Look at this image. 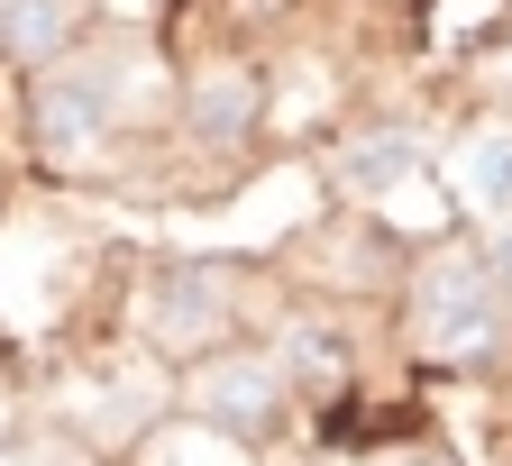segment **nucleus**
<instances>
[{"instance_id": "6", "label": "nucleus", "mask_w": 512, "mask_h": 466, "mask_svg": "<svg viewBox=\"0 0 512 466\" xmlns=\"http://www.w3.org/2000/svg\"><path fill=\"white\" fill-rule=\"evenodd\" d=\"M458 202L485 220H512V128H476L458 147Z\"/></svg>"}, {"instance_id": "5", "label": "nucleus", "mask_w": 512, "mask_h": 466, "mask_svg": "<svg viewBox=\"0 0 512 466\" xmlns=\"http://www.w3.org/2000/svg\"><path fill=\"white\" fill-rule=\"evenodd\" d=\"M421 147H412V128H366L357 147H339V183L357 192V202H394V192L412 183Z\"/></svg>"}, {"instance_id": "4", "label": "nucleus", "mask_w": 512, "mask_h": 466, "mask_svg": "<svg viewBox=\"0 0 512 466\" xmlns=\"http://www.w3.org/2000/svg\"><path fill=\"white\" fill-rule=\"evenodd\" d=\"M220 320H229V302H220V284L211 275H165L156 293H147V339L156 348H202V339H220Z\"/></svg>"}, {"instance_id": "1", "label": "nucleus", "mask_w": 512, "mask_h": 466, "mask_svg": "<svg viewBox=\"0 0 512 466\" xmlns=\"http://www.w3.org/2000/svg\"><path fill=\"white\" fill-rule=\"evenodd\" d=\"M503 339V293L485 265L467 256H439L421 265V284H412V348L439 357V366H485Z\"/></svg>"}, {"instance_id": "10", "label": "nucleus", "mask_w": 512, "mask_h": 466, "mask_svg": "<svg viewBox=\"0 0 512 466\" xmlns=\"http://www.w3.org/2000/svg\"><path fill=\"white\" fill-rule=\"evenodd\" d=\"M485 275H494V293H503V311H512V220L494 229V256H485Z\"/></svg>"}, {"instance_id": "3", "label": "nucleus", "mask_w": 512, "mask_h": 466, "mask_svg": "<svg viewBox=\"0 0 512 466\" xmlns=\"http://www.w3.org/2000/svg\"><path fill=\"white\" fill-rule=\"evenodd\" d=\"M110 138V74H92V64H64V74L37 83V147L46 156H101Z\"/></svg>"}, {"instance_id": "8", "label": "nucleus", "mask_w": 512, "mask_h": 466, "mask_svg": "<svg viewBox=\"0 0 512 466\" xmlns=\"http://www.w3.org/2000/svg\"><path fill=\"white\" fill-rule=\"evenodd\" d=\"M247 119H256V83L247 74H202V83H192V138H202V147L247 138Z\"/></svg>"}, {"instance_id": "11", "label": "nucleus", "mask_w": 512, "mask_h": 466, "mask_svg": "<svg viewBox=\"0 0 512 466\" xmlns=\"http://www.w3.org/2000/svg\"><path fill=\"white\" fill-rule=\"evenodd\" d=\"M412 466H439V457H412Z\"/></svg>"}, {"instance_id": "7", "label": "nucleus", "mask_w": 512, "mask_h": 466, "mask_svg": "<svg viewBox=\"0 0 512 466\" xmlns=\"http://www.w3.org/2000/svg\"><path fill=\"white\" fill-rule=\"evenodd\" d=\"M74 28H83V0H0V46L28 55V64L64 55V46H74Z\"/></svg>"}, {"instance_id": "2", "label": "nucleus", "mask_w": 512, "mask_h": 466, "mask_svg": "<svg viewBox=\"0 0 512 466\" xmlns=\"http://www.w3.org/2000/svg\"><path fill=\"white\" fill-rule=\"evenodd\" d=\"M192 412H202L220 439H266L275 412H284V366L266 357H211L192 375Z\"/></svg>"}, {"instance_id": "9", "label": "nucleus", "mask_w": 512, "mask_h": 466, "mask_svg": "<svg viewBox=\"0 0 512 466\" xmlns=\"http://www.w3.org/2000/svg\"><path fill=\"white\" fill-rule=\"evenodd\" d=\"M284 366H293V375H311V384H330V375L348 366V339H339V329H320V320H302L293 339H284Z\"/></svg>"}]
</instances>
